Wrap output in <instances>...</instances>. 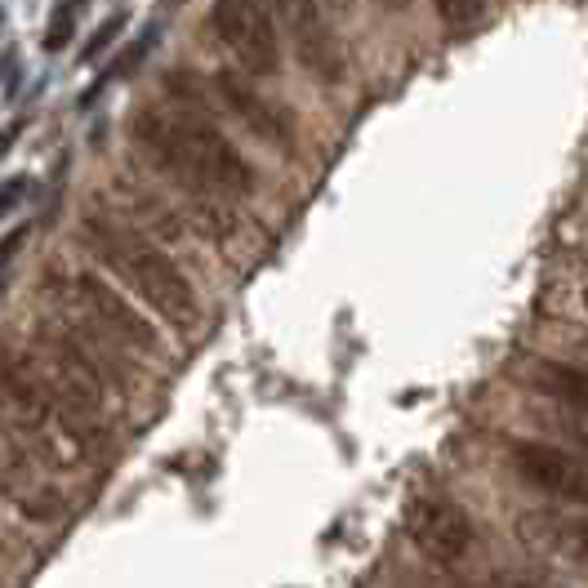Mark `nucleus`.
<instances>
[{
	"label": "nucleus",
	"mask_w": 588,
	"mask_h": 588,
	"mask_svg": "<svg viewBox=\"0 0 588 588\" xmlns=\"http://www.w3.org/2000/svg\"><path fill=\"white\" fill-rule=\"evenodd\" d=\"M23 125H28V121H23V116H19V121H10V125H6V130H0V156H6V152H10V148H14V139H19V134H23Z\"/></svg>",
	"instance_id": "19"
},
{
	"label": "nucleus",
	"mask_w": 588,
	"mask_h": 588,
	"mask_svg": "<svg viewBox=\"0 0 588 588\" xmlns=\"http://www.w3.org/2000/svg\"><path fill=\"white\" fill-rule=\"evenodd\" d=\"M0 495H6L28 521L63 517V490L54 481V468L6 419H0Z\"/></svg>",
	"instance_id": "7"
},
{
	"label": "nucleus",
	"mask_w": 588,
	"mask_h": 588,
	"mask_svg": "<svg viewBox=\"0 0 588 588\" xmlns=\"http://www.w3.org/2000/svg\"><path fill=\"white\" fill-rule=\"evenodd\" d=\"M214 94H219V103L254 134V139H263L267 148H276V152H294V121H290V112H281L272 99H263L254 85H250V77L245 72H232V68H223V72H214Z\"/></svg>",
	"instance_id": "10"
},
{
	"label": "nucleus",
	"mask_w": 588,
	"mask_h": 588,
	"mask_svg": "<svg viewBox=\"0 0 588 588\" xmlns=\"http://www.w3.org/2000/svg\"><path fill=\"white\" fill-rule=\"evenodd\" d=\"M77 10H81V0H72V6H59L54 23H50V37H45V50L59 54L68 41H72V28H77Z\"/></svg>",
	"instance_id": "16"
},
{
	"label": "nucleus",
	"mask_w": 588,
	"mask_h": 588,
	"mask_svg": "<svg viewBox=\"0 0 588 588\" xmlns=\"http://www.w3.org/2000/svg\"><path fill=\"white\" fill-rule=\"evenodd\" d=\"M406 539L437 566H464L477 548V526L468 508L442 495H419L406 508Z\"/></svg>",
	"instance_id": "8"
},
{
	"label": "nucleus",
	"mask_w": 588,
	"mask_h": 588,
	"mask_svg": "<svg viewBox=\"0 0 588 588\" xmlns=\"http://www.w3.org/2000/svg\"><path fill=\"white\" fill-rule=\"evenodd\" d=\"M23 192H28V179H10V183H0V219H6V214L23 201Z\"/></svg>",
	"instance_id": "18"
},
{
	"label": "nucleus",
	"mask_w": 588,
	"mask_h": 588,
	"mask_svg": "<svg viewBox=\"0 0 588 588\" xmlns=\"http://www.w3.org/2000/svg\"><path fill=\"white\" fill-rule=\"evenodd\" d=\"M121 192L130 196V205H134V214H143L161 236H179L183 227H179V214L156 196V192H148L143 183H130V179H121Z\"/></svg>",
	"instance_id": "13"
},
{
	"label": "nucleus",
	"mask_w": 588,
	"mask_h": 588,
	"mask_svg": "<svg viewBox=\"0 0 588 588\" xmlns=\"http://www.w3.org/2000/svg\"><path fill=\"white\" fill-rule=\"evenodd\" d=\"M272 19H276V32L290 41L294 59L304 63V72L317 81V85H339L344 81V45L331 28V14L322 0H272Z\"/></svg>",
	"instance_id": "6"
},
{
	"label": "nucleus",
	"mask_w": 588,
	"mask_h": 588,
	"mask_svg": "<svg viewBox=\"0 0 588 588\" xmlns=\"http://www.w3.org/2000/svg\"><path fill=\"white\" fill-rule=\"evenodd\" d=\"M322 6H326V14H353L357 0H322Z\"/></svg>",
	"instance_id": "21"
},
{
	"label": "nucleus",
	"mask_w": 588,
	"mask_h": 588,
	"mask_svg": "<svg viewBox=\"0 0 588 588\" xmlns=\"http://www.w3.org/2000/svg\"><path fill=\"white\" fill-rule=\"evenodd\" d=\"M544 424H548L557 437H566V442H575V446L588 450V415H579V410H561V406H557Z\"/></svg>",
	"instance_id": "15"
},
{
	"label": "nucleus",
	"mask_w": 588,
	"mask_h": 588,
	"mask_svg": "<svg viewBox=\"0 0 588 588\" xmlns=\"http://www.w3.org/2000/svg\"><path fill=\"white\" fill-rule=\"evenodd\" d=\"M379 6H384V10H406L410 0H379Z\"/></svg>",
	"instance_id": "22"
},
{
	"label": "nucleus",
	"mask_w": 588,
	"mask_h": 588,
	"mask_svg": "<svg viewBox=\"0 0 588 588\" xmlns=\"http://www.w3.org/2000/svg\"><path fill=\"white\" fill-rule=\"evenodd\" d=\"M526 384H530V393L557 402L561 410H579V415H588V366H570V362H552V357H535V362H526Z\"/></svg>",
	"instance_id": "12"
},
{
	"label": "nucleus",
	"mask_w": 588,
	"mask_h": 588,
	"mask_svg": "<svg viewBox=\"0 0 588 588\" xmlns=\"http://www.w3.org/2000/svg\"><path fill=\"white\" fill-rule=\"evenodd\" d=\"M508 588H561V584H552V579H530V575H517V579H508Z\"/></svg>",
	"instance_id": "20"
},
{
	"label": "nucleus",
	"mask_w": 588,
	"mask_h": 588,
	"mask_svg": "<svg viewBox=\"0 0 588 588\" xmlns=\"http://www.w3.org/2000/svg\"><path fill=\"white\" fill-rule=\"evenodd\" d=\"M50 294H59L63 308H72L85 326H94V331L108 335L112 344L139 348V353H148V357H161V353H165L161 331L125 300L116 285H108L99 272H77L72 281H63V276L50 272Z\"/></svg>",
	"instance_id": "4"
},
{
	"label": "nucleus",
	"mask_w": 588,
	"mask_h": 588,
	"mask_svg": "<svg viewBox=\"0 0 588 588\" xmlns=\"http://www.w3.org/2000/svg\"><path fill=\"white\" fill-rule=\"evenodd\" d=\"M508 464L526 486H535V490H544L561 504L588 508V459H579L575 450L539 442V437H513L508 442Z\"/></svg>",
	"instance_id": "9"
},
{
	"label": "nucleus",
	"mask_w": 588,
	"mask_h": 588,
	"mask_svg": "<svg viewBox=\"0 0 588 588\" xmlns=\"http://www.w3.org/2000/svg\"><path fill=\"white\" fill-rule=\"evenodd\" d=\"M81 232H85L90 250L139 294V300H143L156 317H165V322H170L174 331H183V335L196 331V322H201V300H196V290H192L187 272H183L165 250H156L134 223L116 219L112 210L90 205V210L81 214Z\"/></svg>",
	"instance_id": "3"
},
{
	"label": "nucleus",
	"mask_w": 588,
	"mask_h": 588,
	"mask_svg": "<svg viewBox=\"0 0 588 588\" xmlns=\"http://www.w3.org/2000/svg\"><path fill=\"white\" fill-rule=\"evenodd\" d=\"M210 28L245 77L267 81L281 72V37H276V19L267 14L263 0H214Z\"/></svg>",
	"instance_id": "5"
},
{
	"label": "nucleus",
	"mask_w": 588,
	"mask_h": 588,
	"mask_svg": "<svg viewBox=\"0 0 588 588\" xmlns=\"http://www.w3.org/2000/svg\"><path fill=\"white\" fill-rule=\"evenodd\" d=\"M428 6H433V14H437L446 28L464 32V28H473V23L486 19V6H490V0H428Z\"/></svg>",
	"instance_id": "14"
},
{
	"label": "nucleus",
	"mask_w": 588,
	"mask_h": 588,
	"mask_svg": "<svg viewBox=\"0 0 588 588\" xmlns=\"http://www.w3.org/2000/svg\"><path fill=\"white\" fill-rule=\"evenodd\" d=\"M121 28H125V14H112V19H108V23H103V28H99V37H94V41H90V45H85V50H81V63H90V59H94V54H99V50H103V45H112V41H116V32H121Z\"/></svg>",
	"instance_id": "17"
},
{
	"label": "nucleus",
	"mask_w": 588,
	"mask_h": 588,
	"mask_svg": "<svg viewBox=\"0 0 588 588\" xmlns=\"http://www.w3.org/2000/svg\"><path fill=\"white\" fill-rule=\"evenodd\" d=\"M584 313H588V290H584Z\"/></svg>",
	"instance_id": "23"
},
{
	"label": "nucleus",
	"mask_w": 588,
	"mask_h": 588,
	"mask_svg": "<svg viewBox=\"0 0 588 588\" xmlns=\"http://www.w3.org/2000/svg\"><path fill=\"white\" fill-rule=\"evenodd\" d=\"M134 139L187 192V201L254 192V165L232 148V139L192 112L148 108L134 116Z\"/></svg>",
	"instance_id": "2"
},
{
	"label": "nucleus",
	"mask_w": 588,
	"mask_h": 588,
	"mask_svg": "<svg viewBox=\"0 0 588 588\" xmlns=\"http://www.w3.org/2000/svg\"><path fill=\"white\" fill-rule=\"evenodd\" d=\"M517 539L570 566H588V517L561 508H530L517 517Z\"/></svg>",
	"instance_id": "11"
},
{
	"label": "nucleus",
	"mask_w": 588,
	"mask_h": 588,
	"mask_svg": "<svg viewBox=\"0 0 588 588\" xmlns=\"http://www.w3.org/2000/svg\"><path fill=\"white\" fill-rule=\"evenodd\" d=\"M0 419H6L54 473L90 459L99 442V415L81 406L45 366L0 348Z\"/></svg>",
	"instance_id": "1"
}]
</instances>
